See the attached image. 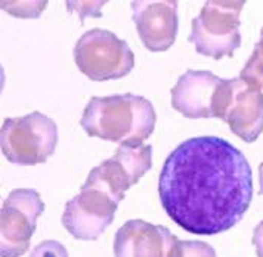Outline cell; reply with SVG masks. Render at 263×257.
Masks as SVG:
<instances>
[{
  "mask_svg": "<svg viewBox=\"0 0 263 257\" xmlns=\"http://www.w3.org/2000/svg\"><path fill=\"white\" fill-rule=\"evenodd\" d=\"M161 206L190 234H222L242 219L253 198L251 167L244 154L217 136L182 142L158 179Z\"/></svg>",
  "mask_w": 263,
  "mask_h": 257,
  "instance_id": "obj_1",
  "label": "cell"
},
{
  "mask_svg": "<svg viewBox=\"0 0 263 257\" xmlns=\"http://www.w3.org/2000/svg\"><path fill=\"white\" fill-rule=\"evenodd\" d=\"M153 104L139 95L93 96L86 105L80 126L92 138L123 146H141L156 128Z\"/></svg>",
  "mask_w": 263,
  "mask_h": 257,
  "instance_id": "obj_2",
  "label": "cell"
},
{
  "mask_svg": "<svg viewBox=\"0 0 263 257\" xmlns=\"http://www.w3.org/2000/svg\"><path fill=\"white\" fill-rule=\"evenodd\" d=\"M2 154L13 164L36 166L48 161L58 143V127L48 116L34 111L6 118L0 130Z\"/></svg>",
  "mask_w": 263,
  "mask_h": 257,
  "instance_id": "obj_3",
  "label": "cell"
},
{
  "mask_svg": "<svg viewBox=\"0 0 263 257\" xmlns=\"http://www.w3.org/2000/svg\"><path fill=\"white\" fill-rule=\"evenodd\" d=\"M246 2H205L197 18L192 20L188 40L204 57L220 59L231 57L241 45L239 13Z\"/></svg>",
  "mask_w": 263,
  "mask_h": 257,
  "instance_id": "obj_4",
  "label": "cell"
},
{
  "mask_svg": "<svg viewBox=\"0 0 263 257\" xmlns=\"http://www.w3.org/2000/svg\"><path fill=\"white\" fill-rule=\"evenodd\" d=\"M74 61L77 68L93 82L119 80L135 67V55L129 45L102 28H93L77 40Z\"/></svg>",
  "mask_w": 263,
  "mask_h": 257,
  "instance_id": "obj_5",
  "label": "cell"
},
{
  "mask_svg": "<svg viewBox=\"0 0 263 257\" xmlns=\"http://www.w3.org/2000/svg\"><path fill=\"white\" fill-rule=\"evenodd\" d=\"M212 116L223 120L234 135L251 143L263 132V94L250 89L239 77L222 79L213 96Z\"/></svg>",
  "mask_w": 263,
  "mask_h": 257,
  "instance_id": "obj_6",
  "label": "cell"
},
{
  "mask_svg": "<svg viewBox=\"0 0 263 257\" xmlns=\"http://www.w3.org/2000/svg\"><path fill=\"white\" fill-rule=\"evenodd\" d=\"M45 203L36 189H15L0 211V254L21 257L27 253Z\"/></svg>",
  "mask_w": 263,
  "mask_h": 257,
  "instance_id": "obj_7",
  "label": "cell"
},
{
  "mask_svg": "<svg viewBox=\"0 0 263 257\" xmlns=\"http://www.w3.org/2000/svg\"><path fill=\"white\" fill-rule=\"evenodd\" d=\"M153 167V146H123L120 145L116 154L92 169L84 185L96 187L105 191L109 197L120 203L126 191Z\"/></svg>",
  "mask_w": 263,
  "mask_h": 257,
  "instance_id": "obj_8",
  "label": "cell"
},
{
  "mask_svg": "<svg viewBox=\"0 0 263 257\" xmlns=\"http://www.w3.org/2000/svg\"><path fill=\"white\" fill-rule=\"evenodd\" d=\"M119 203L105 191L84 185L65 204L62 225L77 240L95 241L114 221Z\"/></svg>",
  "mask_w": 263,
  "mask_h": 257,
  "instance_id": "obj_9",
  "label": "cell"
},
{
  "mask_svg": "<svg viewBox=\"0 0 263 257\" xmlns=\"http://www.w3.org/2000/svg\"><path fill=\"white\" fill-rule=\"evenodd\" d=\"M133 21L139 39L151 52H164L178 35V2L136 0L132 2Z\"/></svg>",
  "mask_w": 263,
  "mask_h": 257,
  "instance_id": "obj_10",
  "label": "cell"
},
{
  "mask_svg": "<svg viewBox=\"0 0 263 257\" xmlns=\"http://www.w3.org/2000/svg\"><path fill=\"white\" fill-rule=\"evenodd\" d=\"M176 240L166 226L153 225L141 219L126 222L116 234V257H167Z\"/></svg>",
  "mask_w": 263,
  "mask_h": 257,
  "instance_id": "obj_11",
  "label": "cell"
},
{
  "mask_svg": "<svg viewBox=\"0 0 263 257\" xmlns=\"http://www.w3.org/2000/svg\"><path fill=\"white\" fill-rule=\"evenodd\" d=\"M220 83L212 71L188 70L172 87V106L186 118H212L213 96Z\"/></svg>",
  "mask_w": 263,
  "mask_h": 257,
  "instance_id": "obj_12",
  "label": "cell"
},
{
  "mask_svg": "<svg viewBox=\"0 0 263 257\" xmlns=\"http://www.w3.org/2000/svg\"><path fill=\"white\" fill-rule=\"evenodd\" d=\"M239 79L250 89L259 90L263 94V53L257 45L254 46L250 59L241 70Z\"/></svg>",
  "mask_w": 263,
  "mask_h": 257,
  "instance_id": "obj_13",
  "label": "cell"
},
{
  "mask_svg": "<svg viewBox=\"0 0 263 257\" xmlns=\"http://www.w3.org/2000/svg\"><path fill=\"white\" fill-rule=\"evenodd\" d=\"M167 257H216L213 247L204 241L175 240L168 250Z\"/></svg>",
  "mask_w": 263,
  "mask_h": 257,
  "instance_id": "obj_14",
  "label": "cell"
},
{
  "mask_svg": "<svg viewBox=\"0 0 263 257\" xmlns=\"http://www.w3.org/2000/svg\"><path fill=\"white\" fill-rule=\"evenodd\" d=\"M30 257H68V251L60 241L46 240L33 248V251L30 253Z\"/></svg>",
  "mask_w": 263,
  "mask_h": 257,
  "instance_id": "obj_15",
  "label": "cell"
},
{
  "mask_svg": "<svg viewBox=\"0 0 263 257\" xmlns=\"http://www.w3.org/2000/svg\"><path fill=\"white\" fill-rule=\"evenodd\" d=\"M251 241H253V246L256 248L257 257H263V221L254 228Z\"/></svg>",
  "mask_w": 263,
  "mask_h": 257,
  "instance_id": "obj_16",
  "label": "cell"
},
{
  "mask_svg": "<svg viewBox=\"0 0 263 257\" xmlns=\"http://www.w3.org/2000/svg\"><path fill=\"white\" fill-rule=\"evenodd\" d=\"M259 192L263 195V163L259 166Z\"/></svg>",
  "mask_w": 263,
  "mask_h": 257,
  "instance_id": "obj_17",
  "label": "cell"
},
{
  "mask_svg": "<svg viewBox=\"0 0 263 257\" xmlns=\"http://www.w3.org/2000/svg\"><path fill=\"white\" fill-rule=\"evenodd\" d=\"M257 46L260 47V50H262V53H263V28L260 30V42L257 43Z\"/></svg>",
  "mask_w": 263,
  "mask_h": 257,
  "instance_id": "obj_18",
  "label": "cell"
}]
</instances>
